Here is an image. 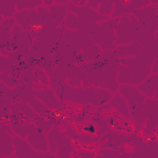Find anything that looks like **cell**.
I'll list each match as a JSON object with an SVG mask.
<instances>
[{"mask_svg":"<svg viewBox=\"0 0 158 158\" xmlns=\"http://www.w3.org/2000/svg\"><path fill=\"white\" fill-rule=\"evenodd\" d=\"M119 59L115 50L102 51L95 59L69 66L64 81L74 87H96L118 91Z\"/></svg>","mask_w":158,"mask_h":158,"instance_id":"cell-1","label":"cell"},{"mask_svg":"<svg viewBox=\"0 0 158 158\" xmlns=\"http://www.w3.org/2000/svg\"><path fill=\"white\" fill-rule=\"evenodd\" d=\"M67 12V4H54L49 7L41 6L33 10L17 12L14 17L24 30L36 33L64 25Z\"/></svg>","mask_w":158,"mask_h":158,"instance_id":"cell-2","label":"cell"},{"mask_svg":"<svg viewBox=\"0 0 158 158\" xmlns=\"http://www.w3.org/2000/svg\"><path fill=\"white\" fill-rule=\"evenodd\" d=\"M117 92L126 99L131 120L150 131L157 130L158 100L147 98L135 85H120Z\"/></svg>","mask_w":158,"mask_h":158,"instance_id":"cell-3","label":"cell"},{"mask_svg":"<svg viewBox=\"0 0 158 158\" xmlns=\"http://www.w3.org/2000/svg\"><path fill=\"white\" fill-rule=\"evenodd\" d=\"M51 87L59 101L80 105L101 107L109 104L114 96V93L105 89L71 86L64 80L51 82Z\"/></svg>","mask_w":158,"mask_h":158,"instance_id":"cell-4","label":"cell"},{"mask_svg":"<svg viewBox=\"0 0 158 158\" xmlns=\"http://www.w3.org/2000/svg\"><path fill=\"white\" fill-rule=\"evenodd\" d=\"M157 56L139 55L119 58L117 81L119 85L137 86L151 73V66Z\"/></svg>","mask_w":158,"mask_h":158,"instance_id":"cell-5","label":"cell"},{"mask_svg":"<svg viewBox=\"0 0 158 158\" xmlns=\"http://www.w3.org/2000/svg\"><path fill=\"white\" fill-rule=\"evenodd\" d=\"M10 125L14 133L25 139L35 150L49 152L47 134L34 123L15 122Z\"/></svg>","mask_w":158,"mask_h":158,"instance_id":"cell-6","label":"cell"},{"mask_svg":"<svg viewBox=\"0 0 158 158\" xmlns=\"http://www.w3.org/2000/svg\"><path fill=\"white\" fill-rule=\"evenodd\" d=\"M49 152L56 157H69L74 151L69 138L54 125L46 133Z\"/></svg>","mask_w":158,"mask_h":158,"instance_id":"cell-7","label":"cell"},{"mask_svg":"<svg viewBox=\"0 0 158 158\" xmlns=\"http://www.w3.org/2000/svg\"><path fill=\"white\" fill-rule=\"evenodd\" d=\"M13 144L15 148L13 157L17 158H54L49 152H43L35 150L24 139L15 135L13 138Z\"/></svg>","mask_w":158,"mask_h":158,"instance_id":"cell-8","label":"cell"},{"mask_svg":"<svg viewBox=\"0 0 158 158\" xmlns=\"http://www.w3.org/2000/svg\"><path fill=\"white\" fill-rule=\"evenodd\" d=\"M150 4V0L114 1V10L110 18H119L122 16L134 14L137 10Z\"/></svg>","mask_w":158,"mask_h":158,"instance_id":"cell-9","label":"cell"},{"mask_svg":"<svg viewBox=\"0 0 158 158\" xmlns=\"http://www.w3.org/2000/svg\"><path fill=\"white\" fill-rule=\"evenodd\" d=\"M15 135L10 125L1 123L0 125V158L13 157L15 151L13 138Z\"/></svg>","mask_w":158,"mask_h":158,"instance_id":"cell-10","label":"cell"},{"mask_svg":"<svg viewBox=\"0 0 158 158\" xmlns=\"http://www.w3.org/2000/svg\"><path fill=\"white\" fill-rule=\"evenodd\" d=\"M157 5L150 4L134 14L139 23L154 31H157Z\"/></svg>","mask_w":158,"mask_h":158,"instance_id":"cell-11","label":"cell"},{"mask_svg":"<svg viewBox=\"0 0 158 158\" xmlns=\"http://www.w3.org/2000/svg\"><path fill=\"white\" fill-rule=\"evenodd\" d=\"M136 87L147 98L158 100V74L151 73Z\"/></svg>","mask_w":158,"mask_h":158,"instance_id":"cell-12","label":"cell"},{"mask_svg":"<svg viewBox=\"0 0 158 158\" xmlns=\"http://www.w3.org/2000/svg\"><path fill=\"white\" fill-rule=\"evenodd\" d=\"M16 21L14 17H11L4 19L0 21V40H1V48H6L9 46L12 41V30Z\"/></svg>","mask_w":158,"mask_h":158,"instance_id":"cell-13","label":"cell"},{"mask_svg":"<svg viewBox=\"0 0 158 158\" xmlns=\"http://www.w3.org/2000/svg\"><path fill=\"white\" fill-rule=\"evenodd\" d=\"M86 4L99 15L110 18L114 6V1H87Z\"/></svg>","mask_w":158,"mask_h":158,"instance_id":"cell-14","label":"cell"},{"mask_svg":"<svg viewBox=\"0 0 158 158\" xmlns=\"http://www.w3.org/2000/svg\"><path fill=\"white\" fill-rule=\"evenodd\" d=\"M109 104L126 118L131 119L127 101L122 94L118 92L114 93Z\"/></svg>","mask_w":158,"mask_h":158,"instance_id":"cell-15","label":"cell"},{"mask_svg":"<svg viewBox=\"0 0 158 158\" xmlns=\"http://www.w3.org/2000/svg\"><path fill=\"white\" fill-rule=\"evenodd\" d=\"M16 12L15 1L0 0V21L4 19L14 17Z\"/></svg>","mask_w":158,"mask_h":158,"instance_id":"cell-16","label":"cell"},{"mask_svg":"<svg viewBox=\"0 0 158 158\" xmlns=\"http://www.w3.org/2000/svg\"><path fill=\"white\" fill-rule=\"evenodd\" d=\"M43 0H24L15 1V8L17 12L25 10H33L39 6H43Z\"/></svg>","mask_w":158,"mask_h":158,"instance_id":"cell-17","label":"cell"},{"mask_svg":"<svg viewBox=\"0 0 158 158\" xmlns=\"http://www.w3.org/2000/svg\"><path fill=\"white\" fill-rule=\"evenodd\" d=\"M151 73L158 74V59L155 60L151 66Z\"/></svg>","mask_w":158,"mask_h":158,"instance_id":"cell-18","label":"cell"},{"mask_svg":"<svg viewBox=\"0 0 158 158\" xmlns=\"http://www.w3.org/2000/svg\"><path fill=\"white\" fill-rule=\"evenodd\" d=\"M44 1V4H43V6H46V7H49L52 4H54V1H52V0H47V1Z\"/></svg>","mask_w":158,"mask_h":158,"instance_id":"cell-19","label":"cell"}]
</instances>
